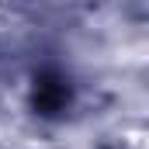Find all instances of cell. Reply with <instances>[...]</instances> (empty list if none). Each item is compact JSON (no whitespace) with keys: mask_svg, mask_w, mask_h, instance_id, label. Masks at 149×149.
I'll list each match as a JSON object with an SVG mask.
<instances>
[{"mask_svg":"<svg viewBox=\"0 0 149 149\" xmlns=\"http://www.w3.org/2000/svg\"><path fill=\"white\" fill-rule=\"evenodd\" d=\"M66 101H70V90H66V83L59 80V76L45 73L42 80L35 83V108L42 114H56L66 108Z\"/></svg>","mask_w":149,"mask_h":149,"instance_id":"obj_1","label":"cell"}]
</instances>
